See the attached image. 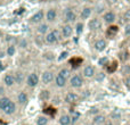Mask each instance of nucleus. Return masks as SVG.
I'll return each instance as SVG.
<instances>
[{"label": "nucleus", "instance_id": "11", "mask_svg": "<svg viewBox=\"0 0 130 125\" xmlns=\"http://www.w3.org/2000/svg\"><path fill=\"white\" fill-rule=\"evenodd\" d=\"M57 17V11L55 8H50L48 9L47 14H46V18H47L48 22H54Z\"/></svg>", "mask_w": 130, "mask_h": 125}, {"label": "nucleus", "instance_id": "30", "mask_svg": "<svg viewBox=\"0 0 130 125\" xmlns=\"http://www.w3.org/2000/svg\"><path fill=\"white\" fill-rule=\"evenodd\" d=\"M111 117H112L113 119H117V121H119L120 117H121V113H120V110L119 109L113 110V113L111 114Z\"/></svg>", "mask_w": 130, "mask_h": 125}, {"label": "nucleus", "instance_id": "40", "mask_svg": "<svg viewBox=\"0 0 130 125\" xmlns=\"http://www.w3.org/2000/svg\"><path fill=\"white\" fill-rule=\"evenodd\" d=\"M67 55H69V54H67L66 51L62 52V54H61V57H59V59H64V58H66V57H67Z\"/></svg>", "mask_w": 130, "mask_h": 125}, {"label": "nucleus", "instance_id": "7", "mask_svg": "<svg viewBox=\"0 0 130 125\" xmlns=\"http://www.w3.org/2000/svg\"><path fill=\"white\" fill-rule=\"evenodd\" d=\"M64 17H65V20H66V22H69V23L75 22V20H76V14L74 13L72 9H66V10H65Z\"/></svg>", "mask_w": 130, "mask_h": 125}, {"label": "nucleus", "instance_id": "19", "mask_svg": "<svg viewBox=\"0 0 130 125\" xmlns=\"http://www.w3.org/2000/svg\"><path fill=\"white\" fill-rule=\"evenodd\" d=\"M55 83H56V85L58 88H63V87H65V84H66V78L58 74V75L55 77Z\"/></svg>", "mask_w": 130, "mask_h": 125}, {"label": "nucleus", "instance_id": "46", "mask_svg": "<svg viewBox=\"0 0 130 125\" xmlns=\"http://www.w3.org/2000/svg\"><path fill=\"white\" fill-rule=\"evenodd\" d=\"M105 125H113V124H112V123H106Z\"/></svg>", "mask_w": 130, "mask_h": 125}, {"label": "nucleus", "instance_id": "13", "mask_svg": "<svg viewBox=\"0 0 130 125\" xmlns=\"http://www.w3.org/2000/svg\"><path fill=\"white\" fill-rule=\"evenodd\" d=\"M72 33H73V27L70 24L64 25L63 29H62V35H63L64 38H70V36L72 35Z\"/></svg>", "mask_w": 130, "mask_h": 125}, {"label": "nucleus", "instance_id": "4", "mask_svg": "<svg viewBox=\"0 0 130 125\" xmlns=\"http://www.w3.org/2000/svg\"><path fill=\"white\" fill-rule=\"evenodd\" d=\"M53 80H54V74H53V72L46 71V72L42 73V76H41V81H42V83H45V84H49Z\"/></svg>", "mask_w": 130, "mask_h": 125}, {"label": "nucleus", "instance_id": "21", "mask_svg": "<svg viewBox=\"0 0 130 125\" xmlns=\"http://www.w3.org/2000/svg\"><path fill=\"white\" fill-rule=\"evenodd\" d=\"M48 30H49V25H48L47 23H41V24L37 27V31H38V33H40V34L47 33Z\"/></svg>", "mask_w": 130, "mask_h": 125}, {"label": "nucleus", "instance_id": "39", "mask_svg": "<svg viewBox=\"0 0 130 125\" xmlns=\"http://www.w3.org/2000/svg\"><path fill=\"white\" fill-rule=\"evenodd\" d=\"M107 58L106 57H104V58H101L99 59V65H107Z\"/></svg>", "mask_w": 130, "mask_h": 125}, {"label": "nucleus", "instance_id": "43", "mask_svg": "<svg viewBox=\"0 0 130 125\" xmlns=\"http://www.w3.org/2000/svg\"><path fill=\"white\" fill-rule=\"evenodd\" d=\"M107 1V4H110V5H113V4H115V2L118 1V0H106Z\"/></svg>", "mask_w": 130, "mask_h": 125}, {"label": "nucleus", "instance_id": "15", "mask_svg": "<svg viewBox=\"0 0 130 125\" xmlns=\"http://www.w3.org/2000/svg\"><path fill=\"white\" fill-rule=\"evenodd\" d=\"M4 83L7 85V87H13V85L16 83L15 76L11 75V74H7V75H5V77H4Z\"/></svg>", "mask_w": 130, "mask_h": 125}, {"label": "nucleus", "instance_id": "18", "mask_svg": "<svg viewBox=\"0 0 130 125\" xmlns=\"http://www.w3.org/2000/svg\"><path fill=\"white\" fill-rule=\"evenodd\" d=\"M91 13H92V9L90 8V7H85V8L81 10L80 16L82 19H88V18L90 17V15H91Z\"/></svg>", "mask_w": 130, "mask_h": 125}, {"label": "nucleus", "instance_id": "41", "mask_svg": "<svg viewBox=\"0 0 130 125\" xmlns=\"http://www.w3.org/2000/svg\"><path fill=\"white\" fill-rule=\"evenodd\" d=\"M5 94V88L2 85H0V97H2Z\"/></svg>", "mask_w": 130, "mask_h": 125}, {"label": "nucleus", "instance_id": "49", "mask_svg": "<svg viewBox=\"0 0 130 125\" xmlns=\"http://www.w3.org/2000/svg\"><path fill=\"white\" fill-rule=\"evenodd\" d=\"M31 1H33V2H34V1H37V0H31Z\"/></svg>", "mask_w": 130, "mask_h": 125}, {"label": "nucleus", "instance_id": "38", "mask_svg": "<svg viewBox=\"0 0 130 125\" xmlns=\"http://www.w3.org/2000/svg\"><path fill=\"white\" fill-rule=\"evenodd\" d=\"M43 56H45V58L49 59V60H53V59H54V55H53L52 52H46Z\"/></svg>", "mask_w": 130, "mask_h": 125}, {"label": "nucleus", "instance_id": "23", "mask_svg": "<svg viewBox=\"0 0 130 125\" xmlns=\"http://www.w3.org/2000/svg\"><path fill=\"white\" fill-rule=\"evenodd\" d=\"M14 76H15V81L17 84H22L25 80V75H24V73H22V72H16Z\"/></svg>", "mask_w": 130, "mask_h": 125}, {"label": "nucleus", "instance_id": "3", "mask_svg": "<svg viewBox=\"0 0 130 125\" xmlns=\"http://www.w3.org/2000/svg\"><path fill=\"white\" fill-rule=\"evenodd\" d=\"M70 84L73 88H81L83 84V80L80 75H73L70 78Z\"/></svg>", "mask_w": 130, "mask_h": 125}, {"label": "nucleus", "instance_id": "42", "mask_svg": "<svg viewBox=\"0 0 130 125\" xmlns=\"http://www.w3.org/2000/svg\"><path fill=\"white\" fill-rule=\"evenodd\" d=\"M126 85H127L128 88H130V75L126 78Z\"/></svg>", "mask_w": 130, "mask_h": 125}, {"label": "nucleus", "instance_id": "48", "mask_svg": "<svg viewBox=\"0 0 130 125\" xmlns=\"http://www.w3.org/2000/svg\"><path fill=\"white\" fill-rule=\"evenodd\" d=\"M82 1H89V0H82Z\"/></svg>", "mask_w": 130, "mask_h": 125}, {"label": "nucleus", "instance_id": "24", "mask_svg": "<svg viewBox=\"0 0 130 125\" xmlns=\"http://www.w3.org/2000/svg\"><path fill=\"white\" fill-rule=\"evenodd\" d=\"M48 117L45 116V115H40V116L37 117V125H47L48 124Z\"/></svg>", "mask_w": 130, "mask_h": 125}, {"label": "nucleus", "instance_id": "2", "mask_svg": "<svg viewBox=\"0 0 130 125\" xmlns=\"http://www.w3.org/2000/svg\"><path fill=\"white\" fill-rule=\"evenodd\" d=\"M38 83H39V77H38V75H37L36 73H31L29 76H27L26 84L29 85L30 88L37 87V85H38Z\"/></svg>", "mask_w": 130, "mask_h": 125}, {"label": "nucleus", "instance_id": "25", "mask_svg": "<svg viewBox=\"0 0 130 125\" xmlns=\"http://www.w3.org/2000/svg\"><path fill=\"white\" fill-rule=\"evenodd\" d=\"M10 101L11 100L9 98H7V97H1V98H0V109L4 110L5 108L8 106V103L10 102Z\"/></svg>", "mask_w": 130, "mask_h": 125}, {"label": "nucleus", "instance_id": "26", "mask_svg": "<svg viewBox=\"0 0 130 125\" xmlns=\"http://www.w3.org/2000/svg\"><path fill=\"white\" fill-rule=\"evenodd\" d=\"M6 42L8 43V46H15L18 42V40L13 35H7L6 36Z\"/></svg>", "mask_w": 130, "mask_h": 125}, {"label": "nucleus", "instance_id": "17", "mask_svg": "<svg viewBox=\"0 0 130 125\" xmlns=\"http://www.w3.org/2000/svg\"><path fill=\"white\" fill-rule=\"evenodd\" d=\"M27 100H29V97H27V94L25 93V92H20L17 96V102L20 103V105H25V103H27Z\"/></svg>", "mask_w": 130, "mask_h": 125}, {"label": "nucleus", "instance_id": "10", "mask_svg": "<svg viewBox=\"0 0 130 125\" xmlns=\"http://www.w3.org/2000/svg\"><path fill=\"white\" fill-rule=\"evenodd\" d=\"M103 19H104V22L107 23V24H112L115 20V14L113 13V11H107V13L104 14Z\"/></svg>", "mask_w": 130, "mask_h": 125}, {"label": "nucleus", "instance_id": "16", "mask_svg": "<svg viewBox=\"0 0 130 125\" xmlns=\"http://www.w3.org/2000/svg\"><path fill=\"white\" fill-rule=\"evenodd\" d=\"M106 46H107V43H106L105 40H97L96 42H95V49L97 50V51H104V50L106 49Z\"/></svg>", "mask_w": 130, "mask_h": 125}, {"label": "nucleus", "instance_id": "12", "mask_svg": "<svg viewBox=\"0 0 130 125\" xmlns=\"http://www.w3.org/2000/svg\"><path fill=\"white\" fill-rule=\"evenodd\" d=\"M45 17V14H43V10H38L33 16L31 17V22L32 23H40L41 20Z\"/></svg>", "mask_w": 130, "mask_h": 125}, {"label": "nucleus", "instance_id": "37", "mask_svg": "<svg viewBox=\"0 0 130 125\" xmlns=\"http://www.w3.org/2000/svg\"><path fill=\"white\" fill-rule=\"evenodd\" d=\"M95 75H96V74H95ZM104 78H105V74L104 73H98L96 75V80L97 81H102V80H104Z\"/></svg>", "mask_w": 130, "mask_h": 125}, {"label": "nucleus", "instance_id": "5", "mask_svg": "<svg viewBox=\"0 0 130 125\" xmlns=\"http://www.w3.org/2000/svg\"><path fill=\"white\" fill-rule=\"evenodd\" d=\"M88 27L91 31H97L102 27V22L98 19V18H94V19H90L89 24H88Z\"/></svg>", "mask_w": 130, "mask_h": 125}, {"label": "nucleus", "instance_id": "47", "mask_svg": "<svg viewBox=\"0 0 130 125\" xmlns=\"http://www.w3.org/2000/svg\"><path fill=\"white\" fill-rule=\"evenodd\" d=\"M1 36H2V33H1V31H0V39H1Z\"/></svg>", "mask_w": 130, "mask_h": 125}, {"label": "nucleus", "instance_id": "32", "mask_svg": "<svg viewBox=\"0 0 130 125\" xmlns=\"http://www.w3.org/2000/svg\"><path fill=\"white\" fill-rule=\"evenodd\" d=\"M48 98H49V91H47V90L41 91V93H40V99L41 100H47Z\"/></svg>", "mask_w": 130, "mask_h": 125}, {"label": "nucleus", "instance_id": "28", "mask_svg": "<svg viewBox=\"0 0 130 125\" xmlns=\"http://www.w3.org/2000/svg\"><path fill=\"white\" fill-rule=\"evenodd\" d=\"M15 52H16L15 46H8V47H7V50H6L7 56L11 57V56H14V55H15Z\"/></svg>", "mask_w": 130, "mask_h": 125}, {"label": "nucleus", "instance_id": "29", "mask_svg": "<svg viewBox=\"0 0 130 125\" xmlns=\"http://www.w3.org/2000/svg\"><path fill=\"white\" fill-rule=\"evenodd\" d=\"M70 62H71L72 67H73V68H75V67H78V66H80V65H81L82 59H81V58H72L71 60H70Z\"/></svg>", "mask_w": 130, "mask_h": 125}, {"label": "nucleus", "instance_id": "45", "mask_svg": "<svg viewBox=\"0 0 130 125\" xmlns=\"http://www.w3.org/2000/svg\"><path fill=\"white\" fill-rule=\"evenodd\" d=\"M127 29H128V30H127V34H130V26H128V27H127Z\"/></svg>", "mask_w": 130, "mask_h": 125}, {"label": "nucleus", "instance_id": "6", "mask_svg": "<svg viewBox=\"0 0 130 125\" xmlns=\"http://www.w3.org/2000/svg\"><path fill=\"white\" fill-rule=\"evenodd\" d=\"M95 74H96V72H95L94 66H91V65H88V66H86L85 68H83V76H85V77L91 78L95 76Z\"/></svg>", "mask_w": 130, "mask_h": 125}, {"label": "nucleus", "instance_id": "36", "mask_svg": "<svg viewBox=\"0 0 130 125\" xmlns=\"http://www.w3.org/2000/svg\"><path fill=\"white\" fill-rule=\"evenodd\" d=\"M123 18L126 22H130V9L126 10V13H124V15H123Z\"/></svg>", "mask_w": 130, "mask_h": 125}, {"label": "nucleus", "instance_id": "14", "mask_svg": "<svg viewBox=\"0 0 130 125\" xmlns=\"http://www.w3.org/2000/svg\"><path fill=\"white\" fill-rule=\"evenodd\" d=\"M15 112H16V103L14 101H10L8 103V106L4 109V113L6 115H13Z\"/></svg>", "mask_w": 130, "mask_h": 125}, {"label": "nucleus", "instance_id": "33", "mask_svg": "<svg viewBox=\"0 0 130 125\" xmlns=\"http://www.w3.org/2000/svg\"><path fill=\"white\" fill-rule=\"evenodd\" d=\"M71 114H72V116H71L72 122H76L79 119V117H80V113H78V112H72L71 110Z\"/></svg>", "mask_w": 130, "mask_h": 125}, {"label": "nucleus", "instance_id": "20", "mask_svg": "<svg viewBox=\"0 0 130 125\" xmlns=\"http://www.w3.org/2000/svg\"><path fill=\"white\" fill-rule=\"evenodd\" d=\"M105 121H106V118H105V116L104 115H101V114H98V115H96V116L94 117V124L95 125H103L104 123H105Z\"/></svg>", "mask_w": 130, "mask_h": 125}, {"label": "nucleus", "instance_id": "44", "mask_svg": "<svg viewBox=\"0 0 130 125\" xmlns=\"http://www.w3.org/2000/svg\"><path fill=\"white\" fill-rule=\"evenodd\" d=\"M4 68H5V67H4V64H2V62L0 61V72L4 71Z\"/></svg>", "mask_w": 130, "mask_h": 125}, {"label": "nucleus", "instance_id": "27", "mask_svg": "<svg viewBox=\"0 0 130 125\" xmlns=\"http://www.w3.org/2000/svg\"><path fill=\"white\" fill-rule=\"evenodd\" d=\"M106 66H107V72L108 73H113V72L118 68V62L113 61V62H111V64H107Z\"/></svg>", "mask_w": 130, "mask_h": 125}, {"label": "nucleus", "instance_id": "50", "mask_svg": "<svg viewBox=\"0 0 130 125\" xmlns=\"http://www.w3.org/2000/svg\"><path fill=\"white\" fill-rule=\"evenodd\" d=\"M127 1H128V2H130V0H127Z\"/></svg>", "mask_w": 130, "mask_h": 125}, {"label": "nucleus", "instance_id": "22", "mask_svg": "<svg viewBox=\"0 0 130 125\" xmlns=\"http://www.w3.org/2000/svg\"><path fill=\"white\" fill-rule=\"evenodd\" d=\"M71 122H72V119L70 115H62L59 117V124L61 125H70Z\"/></svg>", "mask_w": 130, "mask_h": 125}, {"label": "nucleus", "instance_id": "34", "mask_svg": "<svg viewBox=\"0 0 130 125\" xmlns=\"http://www.w3.org/2000/svg\"><path fill=\"white\" fill-rule=\"evenodd\" d=\"M121 73L127 75V74H130V65H123L121 69Z\"/></svg>", "mask_w": 130, "mask_h": 125}, {"label": "nucleus", "instance_id": "8", "mask_svg": "<svg viewBox=\"0 0 130 125\" xmlns=\"http://www.w3.org/2000/svg\"><path fill=\"white\" fill-rule=\"evenodd\" d=\"M65 101L67 103H76L79 101V96L74 92H69V93L65 96Z\"/></svg>", "mask_w": 130, "mask_h": 125}, {"label": "nucleus", "instance_id": "35", "mask_svg": "<svg viewBox=\"0 0 130 125\" xmlns=\"http://www.w3.org/2000/svg\"><path fill=\"white\" fill-rule=\"evenodd\" d=\"M82 30H83V24L82 23H78L76 24V33L78 34L82 33Z\"/></svg>", "mask_w": 130, "mask_h": 125}, {"label": "nucleus", "instance_id": "9", "mask_svg": "<svg viewBox=\"0 0 130 125\" xmlns=\"http://www.w3.org/2000/svg\"><path fill=\"white\" fill-rule=\"evenodd\" d=\"M118 32H119V27H118L117 25H111V26H108V29L106 30V36L112 39L117 35Z\"/></svg>", "mask_w": 130, "mask_h": 125}, {"label": "nucleus", "instance_id": "1", "mask_svg": "<svg viewBox=\"0 0 130 125\" xmlns=\"http://www.w3.org/2000/svg\"><path fill=\"white\" fill-rule=\"evenodd\" d=\"M61 32L57 31V30H54V31L49 32V33L46 35V42L47 43H50V45H53V43H56L57 41L61 39Z\"/></svg>", "mask_w": 130, "mask_h": 125}, {"label": "nucleus", "instance_id": "31", "mask_svg": "<svg viewBox=\"0 0 130 125\" xmlns=\"http://www.w3.org/2000/svg\"><path fill=\"white\" fill-rule=\"evenodd\" d=\"M58 74H59V75H62L63 77H65L67 80V78L70 77V74H71V73H70V71L67 68H63V69H61V71H59Z\"/></svg>", "mask_w": 130, "mask_h": 125}]
</instances>
